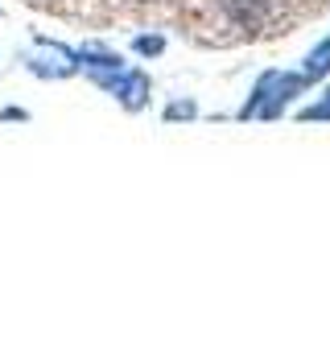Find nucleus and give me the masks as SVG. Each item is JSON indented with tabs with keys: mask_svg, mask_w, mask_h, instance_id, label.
<instances>
[{
	"mask_svg": "<svg viewBox=\"0 0 330 351\" xmlns=\"http://www.w3.org/2000/svg\"><path fill=\"white\" fill-rule=\"evenodd\" d=\"M305 75L301 71H264L252 87V95L244 99V108L236 112V120H281L285 108L305 91Z\"/></svg>",
	"mask_w": 330,
	"mask_h": 351,
	"instance_id": "nucleus-1",
	"label": "nucleus"
},
{
	"mask_svg": "<svg viewBox=\"0 0 330 351\" xmlns=\"http://www.w3.org/2000/svg\"><path fill=\"white\" fill-rule=\"evenodd\" d=\"M25 66L38 79H71V75H79V50H71L62 42H50V38H38L34 54H25Z\"/></svg>",
	"mask_w": 330,
	"mask_h": 351,
	"instance_id": "nucleus-2",
	"label": "nucleus"
},
{
	"mask_svg": "<svg viewBox=\"0 0 330 351\" xmlns=\"http://www.w3.org/2000/svg\"><path fill=\"white\" fill-rule=\"evenodd\" d=\"M95 87H103V91H107L120 108H128V112H140V108L149 104V95H153L149 75L136 71V66H124V71H116V75H103V79H95Z\"/></svg>",
	"mask_w": 330,
	"mask_h": 351,
	"instance_id": "nucleus-3",
	"label": "nucleus"
},
{
	"mask_svg": "<svg viewBox=\"0 0 330 351\" xmlns=\"http://www.w3.org/2000/svg\"><path fill=\"white\" fill-rule=\"evenodd\" d=\"M124 66H128V62H124L112 46H103V42H87V46H79V71H87L91 83L103 79V75H116V71H124Z\"/></svg>",
	"mask_w": 330,
	"mask_h": 351,
	"instance_id": "nucleus-4",
	"label": "nucleus"
},
{
	"mask_svg": "<svg viewBox=\"0 0 330 351\" xmlns=\"http://www.w3.org/2000/svg\"><path fill=\"white\" fill-rule=\"evenodd\" d=\"M219 9L240 25V29H260L268 17H272V9H277V0H219Z\"/></svg>",
	"mask_w": 330,
	"mask_h": 351,
	"instance_id": "nucleus-5",
	"label": "nucleus"
},
{
	"mask_svg": "<svg viewBox=\"0 0 330 351\" xmlns=\"http://www.w3.org/2000/svg\"><path fill=\"white\" fill-rule=\"evenodd\" d=\"M301 75H305V83H318L322 75H330V34L305 54V62H301Z\"/></svg>",
	"mask_w": 330,
	"mask_h": 351,
	"instance_id": "nucleus-6",
	"label": "nucleus"
},
{
	"mask_svg": "<svg viewBox=\"0 0 330 351\" xmlns=\"http://www.w3.org/2000/svg\"><path fill=\"white\" fill-rule=\"evenodd\" d=\"M297 120H301V124H314V120L322 124V120H330V87H326L314 104H305V108L297 112Z\"/></svg>",
	"mask_w": 330,
	"mask_h": 351,
	"instance_id": "nucleus-7",
	"label": "nucleus"
},
{
	"mask_svg": "<svg viewBox=\"0 0 330 351\" xmlns=\"http://www.w3.org/2000/svg\"><path fill=\"white\" fill-rule=\"evenodd\" d=\"M165 50V38L161 34H136L132 38V54H140V58H157Z\"/></svg>",
	"mask_w": 330,
	"mask_h": 351,
	"instance_id": "nucleus-8",
	"label": "nucleus"
},
{
	"mask_svg": "<svg viewBox=\"0 0 330 351\" xmlns=\"http://www.w3.org/2000/svg\"><path fill=\"white\" fill-rule=\"evenodd\" d=\"M199 116V104L194 99H174L165 108V124H178V120H194Z\"/></svg>",
	"mask_w": 330,
	"mask_h": 351,
	"instance_id": "nucleus-9",
	"label": "nucleus"
},
{
	"mask_svg": "<svg viewBox=\"0 0 330 351\" xmlns=\"http://www.w3.org/2000/svg\"><path fill=\"white\" fill-rule=\"evenodd\" d=\"M0 120H29V112L25 108H5V112H0Z\"/></svg>",
	"mask_w": 330,
	"mask_h": 351,
	"instance_id": "nucleus-10",
	"label": "nucleus"
}]
</instances>
